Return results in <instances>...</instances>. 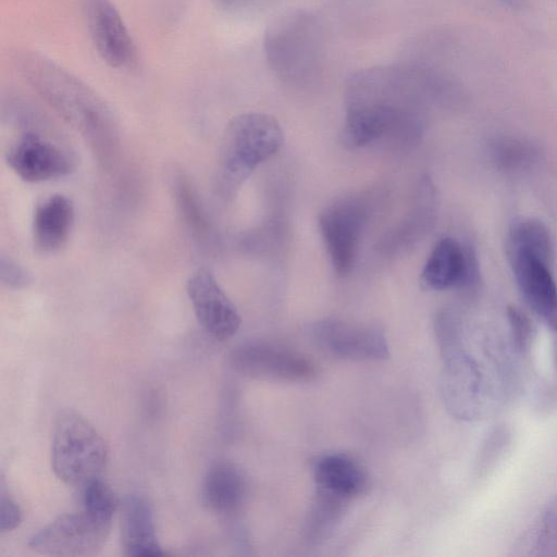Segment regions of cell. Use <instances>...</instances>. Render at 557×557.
I'll return each mask as SVG.
<instances>
[{"label":"cell","instance_id":"cell-22","mask_svg":"<svg viewBox=\"0 0 557 557\" xmlns=\"http://www.w3.org/2000/svg\"><path fill=\"white\" fill-rule=\"evenodd\" d=\"M490 150L494 163L507 172L528 170L537 159V152L530 143L510 136L493 140Z\"/></svg>","mask_w":557,"mask_h":557},{"label":"cell","instance_id":"cell-19","mask_svg":"<svg viewBox=\"0 0 557 557\" xmlns=\"http://www.w3.org/2000/svg\"><path fill=\"white\" fill-rule=\"evenodd\" d=\"M349 500L317 490L305 524V537L319 544L330 536L341 521Z\"/></svg>","mask_w":557,"mask_h":557},{"label":"cell","instance_id":"cell-8","mask_svg":"<svg viewBox=\"0 0 557 557\" xmlns=\"http://www.w3.org/2000/svg\"><path fill=\"white\" fill-rule=\"evenodd\" d=\"M508 258L527 306L557 333V282L553 271L555 251L507 244Z\"/></svg>","mask_w":557,"mask_h":557},{"label":"cell","instance_id":"cell-25","mask_svg":"<svg viewBox=\"0 0 557 557\" xmlns=\"http://www.w3.org/2000/svg\"><path fill=\"white\" fill-rule=\"evenodd\" d=\"M508 320L510 325L511 344L517 351L523 352L528 349L532 336L530 321L527 315L517 308H509Z\"/></svg>","mask_w":557,"mask_h":557},{"label":"cell","instance_id":"cell-20","mask_svg":"<svg viewBox=\"0 0 557 557\" xmlns=\"http://www.w3.org/2000/svg\"><path fill=\"white\" fill-rule=\"evenodd\" d=\"M173 195L178 214L191 236L205 243L210 235V226L198 193L185 174L173 178Z\"/></svg>","mask_w":557,"mask_h":557},{"label":"cell","instance_id":"cell-10","mask_svg":"<svg viewBox=\"0 0 557 557\" xmlns=\"http://www.w3.org/2000/svg\"><path fill=\"white\" fill-rule=\"evenodd\" d=\"M366 218L364 206L356 199L339 200L319 216L322 238L338 276L348 274L354 267Z\"/></svg>","mask_w":557,"mask_h":557},{"label":"cell","instance_id":"cell-4","mask_svg":"<svg viewBox=\"0 0 557 557\" xmlns=\"http://www.w3.org/2000/svg\"><path fill=\"white\" fill-rule=\"evenodd\" d=\"M320 25L307 11H292L274 20L264 33V54L271 70L287 84L309 85L322 64Z\"/></svg>","mask_w":557,"mask_h":557},{"label":"cell","instance_id":"cell-17","mask_svg":"<svg viewBox=\"0 0 557 557\" xmlns=\"http://www.w3.org/2000/svg\"><path fill=\"white\" fill-rule=\"evenodd\" d=\"M246 495V479L235 465L219 461L209 468L201 486V502L210 511L233 515L239 510Z\"/></svg>","mask_w":557,"mask_h":557},{"label":"cell","instance_id":"cell-5","mask_svg":"<svg viewBox=\"0 0 557 557\" xmlns=\"http://www.w3.org/2000/svg\"><path fill=\"white\" fill-rule=\"evenodd\" d=\"M109 462L107 442L81 413L60 411L53 421L51 467L66 485L82 486L101 476Z\"/></svg>","mask_w":557,"mask_h":557},{"label":"cell","instance_id":"cell-28","mask_svg":"<svg viewBox=\"0 0 557 557\" xmlns=\"http://www.w3.org/2000/svg\"><path fill=\"white\" fill-rule=\"evenodd\" d=\"M225 1L231 2V3H238V2H246V1L250 2V1H256V0H225ZM257 1H259V0H257Z\"/></svg>","mask_w":557,"mask_h":557},{"label":"cell","instance_id":"cell-15","mask_svg":"<svg viewBox=\"0 0 557 557\" xmlns=\"http://www.w3.org/2000/svg\"><path fill=\"white\" fill-rule=\"evenodd\" d=\"M121 539L125 556H165L159 543L152 506L141 493H132L124 499L121 519Z\"/></svg>","mask_w":557,"mask_h":557},{"label":"cell","instance_id":"cell-12","mask_svg":"<svg viewBox=\"0 0 557 557\" xmlns=\"http://www.w3.org/2000/svg\"><path fill=\"white\" fill-rule=\"evenodd\" d=\"M83 11L91 41L110 66L129 69L137 62L136 45L111 0H83Z\"/></svg>","mask_w":557,"mask_h":557},{"label":"cell","instance_id":"cell-23","mask_svg":"<svg viewBox=\"0 0 557 557\" xmlns=\"http://www.w3.org/2000/svg\"><path fill=\"white\" fill-rule=\"evenodd\" d=\"M82 506L84 510L112 521L120 500L112 487L99 476L82 485Z\"/></svg>","mask_w":557,"mask_h":557},{"label":"cell","instance_id":"cell-2","mask_svg":"<svg viewBox=\"0 0 557 557\" xmlns=\"http://www.w3.org/2000/svg\"><path fill=\"white\" fill-rule=\"evenodd\" d=\"M17 73L39 97L76 131L106 169L121 151V132L109 104L86 83L37 51L12 53Z\"/></svg>","mask_w":557,"mask_h":557},{"label":"cell","instance_id":"cell-18","mask_svg":"<svg viewBox=\"0 0 557 557\" xmlns=\"http://www.w3.org/2000/svg\"><path fill=\"white\" fill-rule=\"evenodd\" d=\"M317 490L350 500L367 487V475L352 458L331 454L320 458L313 469Z\"/></svg>","mask_w":557,"mask_h":557},{"label":"cell","instance_id":"cell-14","mask_svg":"<svg viewBox=\"0 0 557 557\" xmlns=\"http://www.w3.org/2000/svg\"><path fill=\"white\" fill-rule=\"evenodd\" d=\"M474 252L453 237L441 238L433 247L421 272L424 289L444 290L470 287L479 277Z\"/></svg>","mask_w":557,"mask_h":557},{"label":"cell","instance_id":"cell-3","mask_svg":"<svg viewBox=\"0 0 557 557\" xmlns=\"http://www.w3.org/2000/svg\"><path fill=\"white\" fill-rule=\"evenodd\" d=\"M284 135L271 115L248 112L233 117L226 125L218 158V185L231 195L263 162L282 147Z\"/></svg>","mask_w":557,"mask_h":557},{"label":"cell","instance_id":"cell-13","mask_svg":"<svg viewBox=\"0 0 557 557\" xmlns=\"http://www.w3.org/2000/svg\"><path fill=\"white\" fill-rule=\"evenodd\" d=\"M313 336L323 350L338 358L381 361L389 356L386 337L376 327L325 319L314 325Z\"/></svg>","mask_w":557,"mask_h":557},{"label":"cell","instance_id":"cell-6","mask_svg":"<svg viewBox=\"0 0 557 557\" xmlns=\"http://www.w3.org/2000/svg\"><path fill=\"white\" fill-rule=\"evenodd\" d=\"M112 521L84 509L59 516L33 534L28 547L41 555L89 557L97 555L110 534Z\"/></svg>","mask_w":557,"mask_h":557},{"label":"cell","instance_id":"cell-7","mask_svg":"<svg viewBox=\"0 0 557 557\" xmlns=\"http://www.w3.org/2000/svg\"><path fill=\"white\" fill-rule=\"evenodd\" d=\"M17 116L26 126L9 147L5 161L26 183H41L71 174L76 161L66 148L51 140L40 129L29 127L22 106Z\"/></svg>","mask_w":557,"mask_h":557},{"label":"cell","instance_id":"cell-26","mask_svg":"<svg viewBox=\"0 0 557 557\" xmlns=\"http://www.w3.org/2000/svg\"><path fill=\"white\" fill-rule=\"evenodd\" d=\"M0 281L7 288L22 289L30 284L32 278L21 264L10 257L2 256L0 261Z\"/></svg>","mask_w":557,"mask_h":557},{"label":"cell","instance_id":"cell-21","mask_svg":"<svg viewBox=\"0 0 557 557\" xmlns=\"http://www.w3.org/2000/svg\"><path fill=\"white\" fill-rule=\"evenodd\" d=\"M518 555L557 557V496L546 507L537 524L516 545Z\"/></svg>","mask_w":557,"mask_h":557},{"label":"cell","instance_id":"cell-1","mask_svg":"<svg viewBox=\"0 0 557 557\" xmlns=\"http://www.w3.org/2000/svg\"><path fill=\"white\" fill-rule=\"evenodd\" d=\"M437 341L443 359L441 394L450 414L471 422L502 410L513 391L515 347L488 334L471 344L463 323Z\"/></svg>","mask_w":557,"mask_h":557},{"label":"cell","instance_id":"cell-11","mask_svg":"<svg viewBox=\"0 0 557 557\" xmlns=\"http://www.w3.org/2000/svg\"><path fill=\"white\" fill-rule=\"evenodd\" d=\"M186 293L198 323L211 337L223 342L238 332L240 314L211 271L200 268L193 272Z\"/></svg>","mask_w":557,"mask_h":557},{"label":"cell","instance_id":"cell-9","mask_svg":"<svg viewBox=\"0 0 557 557\" xmlns=\"http://www.w3.org/2000/svg\"><path fill=\"white\" fill-rule=\"evenodd\" d=\"M232 368L242 375L286 382L309 381L314 363L301 352L268 342H247L230 355Z\"/></svg>","mask_w":557,"mask_h":557},{"label":"cell","instance_id":"cell-16","mask_svg":"<svg viewBox=\"0 0 557 557\" xmlns=\"http://www.w3.org/2000/svg\"><path fill=\"white\" fill-rule=\"evenodd\" d=\"M74 218V205L62 194L51 195L39 202L33 218L35 247L44 253L60 250L70 237Z\"/></svg>","mask_w":557,"mask_h":557},{"label":"cell","instance_id":"cell-24","mask_svg":"<svg viewBox=\"0 0 557 557\" xmlns=\"http://www.w3.org/2000/svg\"><path fill=\"white\" fill-rule=\"evenodd\" d=\"M23 520V511L10 492L5 488L3 478L0 484V531L2 533L16 529Z\"/></svg>","mask_w":557,"mask_h":557},{"label":"cell","instance_id":"cell-27","mask_svg":"<svg viewBox=\"0 0 557 557\" xmlns=\"http://www.w3.org/2000/svg\"><path fill=\"white\" fill-rule=\"evenodd\" d=\"M506 4H509L511 7H518L521 4V0H500Z\"/></svg>","mask_w":557,"mask_h":557}]
</instances>
